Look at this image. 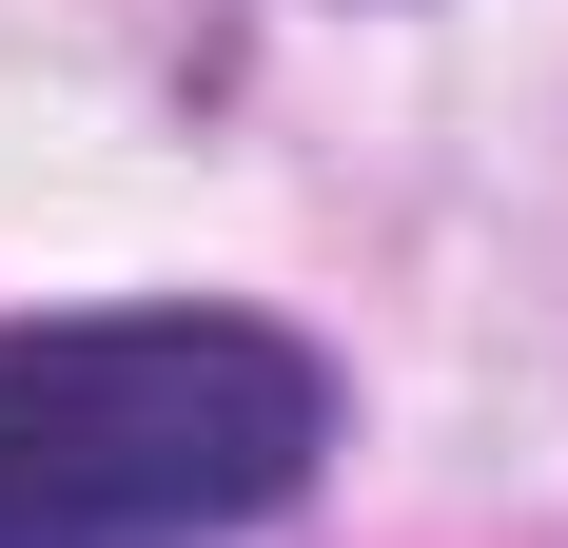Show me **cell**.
Listing matches in <instances>:
<instances>
[{
    "label": "cell",
    "mask_w": 568,
    "mask_h": 548,
    "mask_svg": "<svg viewBox=\"0 0 568 548\" xmlns=\"http://www.w3.org/2000/svg\"><path fill=\"white\" fill-rule=\"evenodd\" d=\"M334 450V373L275 314L0 333V548H235Z\"/></svg>",
    "instance_id": "6da1fadb"
}]
</instances>
